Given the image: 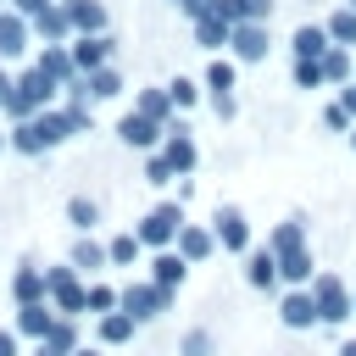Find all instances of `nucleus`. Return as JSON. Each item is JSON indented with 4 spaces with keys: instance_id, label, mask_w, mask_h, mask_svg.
Instances as JSON below:
<instances>
[{
    "instance_id": "nucleus-23",
    "label": "nucleus",
    "mask_w": 356,
    "mask_h": 356,
    "mask_svg": "<svg viewBox=\"0 0 356 356\" xmlns=\"http://www.w3.org/2000/svg\"><path fill=\"white\" fill-rule=\"evenodd\" d=\"M211 11H222V17H234V22H267V17H273V0H217Z\"/></svg>"
},
{
    "instance_id": "nucleus-11",
    "label": "nucleus",
    "mask_w": 356,
    "mask_h": 356,
    "mask_svg": "<svg viewBox=\"0 0 356 356\" xmlns=\"http://www.w3.org/2000/svg\"><path fill=\"white\" fill-rule=\"evenodd\" d=\"M72 61H78V72L106 67V61H111V39H106V33H78V39H72Z\"/></svg>"
},
{
    "instance_id": "nucleus-44",
    "label": "nucleus",
    "mask_w": 356,
    "mask_h": 356,
    "mask_svg": "<svg viewBox=\"0 0 356 356\" xmlns=\"http://www.w3.org/2000/svg\"><path fill=\"white\" fill-rule=\"evenodd\" d=\"M11 89H17V83H11V78H6V72H0V106H6V100H11Z\"/></svg>"
},
{
    "instance_id": "nucleus-13",
    "label": "nucleus",
    "mask_w": 356,
    "mask_h": 356,
    "mask_svg": "<svg viewBox=\"0 0 356 356\" xmlns=\"http://www.w3.org/2000/svg\"><path fill=\"white\" fill-rule=\"evenodd\" d=\"M56 312L44 306V300H33V306H17V334H28V339H50L56 334Z\"/></svg>"
},
{
    "instance_id": "nucleus-1",
    "label": "nucleus",
    "mask_w": 356,
    "mask_h": 356,
    "mask_svg": "<svg viewBox=\"0 0 356 356\" xmlns=\"http://www.w3.org/2000/svg\"><path fill=\"white\" fill-rule=\"evenodd\" d=\"M61 139H72V117H67V111H39V117H28V122L11 128V145H17L22 156H39V150H50V145H61Z\"/></svg>"
},
{
    "instance_id": "nucleus-25",
    "label": "nucleus",
    "mask_w": 356,
    "mask_h": 356,
    "mask_svg": "<svg viewBox=\"0 0 356 356\" xmlns=\"http://www.w3.org/2000/svg\"><path fill=\"white\" fill-rule=\"evenodd\" d=\"M134 334H139V317H128V312H106L100 317V339L106 345H128Z\"/></svg>"
},
{
    "instance_id": "nucleus-26",
    "label": "nucleus",
    "mask_w": 356,
    "mask_h": 356,
    "mask_svg": "<svg viewBox=\"0 0 356 356\" xmlns=\"http://www.w3.org/2000/svg\"><path fill=\"white\" fill-rule=\"evenodd\" d=\"M106 261H111V250H106V245H95L89 234H83V239L72 245V267H78V273H100Z\"/></svg>"
},
{
    "instance_id": "nucleus-34",
    "label": "nucleus",
    "mask_w": 356,
    "mask_h": 356,
    "mask_svg": "<svg viewBox=\"0 0 356 356\" xmlns=\"http://www.w3.org/2000/svg\"><path fill=\"white\" fill-rule=\"evenodd\" d=\"M295 83H300V89H323V83H328V72H323V56H312V61H295Z\"/></svg>"
},
{
    "instance_id": "nucleus-14",
    "label": "nucleus",
    "mask_w": 356,
    "mask_h": 356,
    "mask_svg": "<svg viewBox=\"0 0 356 356\" xmlns=\"http://www.w3.org/2000/svg\"><path fill=\"white\" fill-rule=\"evenodd\" d=\"M195 39H200V50H222V44L234 39V17H222V11L195 17Z\"/></svg>"
},
{
    "instance_id": "nucleus-6",
    "label": "nucleus",
    "mask_w": 356,
    "mask_h": 356,
    "mask_svg": "<svg viewBox=\"0 0 356 356\" xmlns=\"http://www.w3.org/2000/svg\"><path fill=\"white\" fill-rule=\"evenodd\" d=\"M117 139L134 145V150H156V145H167V128H161L156 117H145V111H128V117L117 122Z\"/></svg>"
},
{
    "instance_id": "nucleus-45",
    "label": "nucleus",
    "mask_w": 356,
    "mask_h": 356,
    "mask_svg": "<svg viewBox=\"0 0 356 356\" xmlns=\"http://www.w3.org/2000/svg\"><path fill=\"white\" fill-rule=\"evenodd\" d=\"M339 356H356V339H345V345H339Z\"/></svg>"
},
{
    "instance_id": "nucleus-24",
    "label": "nucleus",
    "mask_w": 356,
    "mask_h": 356,
    "mask_svg": "<svg viewBox=\"0 0 356 356\" xmlns=\"http://www.w3.org/2000/svg\"><path fill=\"white\" fill-rule=\"evenodd\" d=\"M278 256H289V250H300L306 245V217H284L278 228H273V239H267Z\"/></svg>"
},
{
    "instance_id": "nucleus-17",
    "label": "nucleus",
    "mask_w": 356,
    "mask_h": 356,
    "mask_svg": "<svg viewBox=\"0 0 356 356\" xmlns=\"http://www.w3.org/2000/svg\"><path fill=\"white\" fill-rule=\"evenodd\" d=\"M150 278H156V284H167V289H178V284L189 278V256H178V250H156Z\"/></svg>"
},
{
    "instance_id": "nucleus-36",
    "label": "nucleus",
    "mask_w": 356,
    "mask_h": 356,
    "mask_svg": "<svg viewBox=\"0 0 356 356\" xmlns=\"http://www.w3.org/2000/svg\"><path fill=\"white\" fill-rule=\"evenodd\" d=\"M172 178H178V167H172V161H167V156H161V150H156V156H150V161H145V184H156V189H167V184H172Z\"/></svg>"
},
{
    "instance_id": "nucleus-15",
    "label": "nucleus",
    "mask_w": 356,
    "mask_h": 356,
    "mask_svg": "<svg viewBox=\"0 0 356 356\" xmlns=\"http://www.w3.org/2000/svg\"><path fill=\"white\" fill-rule=\"evenodd\" d=\"M289 50H295V61H312V56H328L334 44H328V28L300 22V28H295V39H289Z\"/></svg>"
},
{
    "instance_id": "nucleus-28",
    "label": "nucleus",
    "mask_w": 356,
    "mask_h": 356,
    "mask_svg": "<svg viewBox=\"0 0 356 356\" xmlns=\"http://www.w3.org/2000/svg\"><path fill=\"white\" fill-rule=\"evenodd\" d=\"M139 111L156 117L161 128H172V122H167V117H172V95H167V89H139Z\"/></svg>"
},
{
    "instance_id": "nucleus-41",
    "label": "nucleus",
    "mask_w": 356,
    "mask_h": 356,
    "mask_svg": "<svg viewBox=\"0 0 356 356\" xmlns=\"http://www.w3.org/2000/svg\"><path fill=\"white\" fill-rule=\"evenodd\" d=\"M323 122H328V128H356V122H350V106H345V100H334V106L323 111Z\"/></svg>"
},
{
    "instance_id": "nucleus-33",
    "label": "nucleus",
    "mask_w": 356,
    "mask_h": 356,
    "mask_svg": "<svg viewBox=\"0 0 356 356\" xmlns=\"http://www.w3.org/2000/svg\"><path fill=\"white\" fill-rule=\"evenodd\" d=\"M323 72H328V83H345V78H350V44H334V50L323 56Z\"/></svg>"
},
{
    "instance_id": "nucleus-20",
    "label": "nucleus",
    "mask_w": 356,
    "mask_h": 356,
    "mask_svg": "<svg viewBox=\"0 0 356 356\" xmlns=\"http://www.w3.org/2000/svg\"><path fill=\"white\" fill-rule=\"evenodd\" d=\"M67 17L78 33H106V6L100 0H67Z\"/></svg>"
},
{
    "instance_id": "nucleus-10",
    "label": "nucleus",
    "mask_w": 356,
    "mask_h": 356,
    "mask_svg": "<svg viewBox=\"0 0 356 356\" xmlns=\"http://www.w3.org/2000/svg\"><path fill=\"white\" fill-rule=\"evenodd\" d=\"M228 44H234L239 61H261L273 39H267V22H234V39H228Z\"/></svg>"
},
{
    "instance_id": "nucleus-38",
    "label": "nucleus",
    "mask_w": 356,
    "mask_h": 356,
    "mask_svg": "<svg viewBox=\"0 0 356 356\" xmlns=\"http://www.w3.org/2000/svg\"><path fill=\"white\" fill-rule=\"evenodd\" d=\"M167 95H172V106H178V111L200 100V89H195V78H172V83H167Z\"/></svg>"
},
{
    "instance_id": "nucleus-46",
    "label": "nucleus",
    "mask_w": 356,
    "mask_h": 356,
    "mask_svg": "<svg viewBox=\"0 0 356 356\" xmlns=\"http://www.w3.org/2000/svg\"><path fill=\"white\" fill-rule=\"evenodd\" d=\"M72 356H100V350H72Z\"/></svg>"
},
{
    "instance_id": "nucleus-49",
    "label": "nucleus",
    "mask_w": 356,
    "mask_h": 356,
    "mask_svg": "<svg viewBox=\"0 0 356 356\" xmlns=\"http://www.w3.org/2000/svg\"><path fill=\"white\" fill-rule=\"evenodd\" d=\"M350 6H356V0H350Z\"/></svg>"
},
{
    "instance_id": "nucleus-42",
    "label": "nucleus",
    "mask_w": 356,
    "mask_h": 356,
    "mask_svg": "<svg viewBox=\"0 0 356 356\" xmlns=\"http://www.w3.org/2000/svg\"><path fill=\"white\" fill-rule=\"evenodd\" d=\"M11 6H17L22 17H39V11H44V6H56V0H11Z\"/></svg>"
},
{
    "instance_id": "nucleus-27",
    "label": "nucleus",
    "mask_w": 356,
    "mask_h": 356,
    "mask_svg": "<svg viewBox=\"0 0 356 356\" xmlns=\"http://www.w3.org/2000/svg\"><path fill=\"white\" fill-rule=\"evenodd\" d=\"M33 28H39L44 39H67V33H72V17H67V6H44V11L33 17Z\"/></svg>"
},
{
    "instance_id": "nucleus-2",
    "label": "nucleus",
    "mask_w": 356,
    "mask_h": 356,
    "mask_svg": "<svg viewBox=\"0 0 356 356\" xmlns=\"http://www.w3.org/2000/svg\"><path fill=\"white\" fill-rule=\"evenodd\" d=\"M50 100H56V78L33 67V72H22V78H17V89H11V100H6V111H11L17 122H28V117H39Z\"/></svg>"
},
{
    "instance_id": "nucleus-22",
    "label": "nucleus",
    "mask_w": 356,
    "mask_h": 356,
    "mask_svg": "<svg viewBox=\"0 0 356 356\" xmlns=\"http://www.w3.org/2000/svg\"><path fill=\"white\" fill-rule=\"evenodd\" d=\"M278 273H284V278H289L295 289H312V278H317V273H312V250L300 245V250H289V256H278Z\"/></svg>"
},
{
    "instance_id": "nucleus-47",
    "label": "nucleus",
    "mask_w": 356,
    "mask_h": 356,
    "mask_svg": "<svg viewBox=\"0 0 356 356\" xmlns=\"http://www.w3.org/2000/svg\"><path fill=\"white\" fill-rule=\"evenodd\" d=\"M0 145H11V139H6V134H0Z\"/></svg>"
},
{
    "instance_id": "nucleus-29",
    "label": "nucleus",
    "mask_w": 356,
    "mask_h": 356,
    "mask_svg": "<svg viewBox=\"0 0 356 356\" xmlns=\"http://www.w3.org/2000/svg\"><path fill=\"white\" fill-rule=\"evenodd\" d=\"M67 222H72L78 234H89V228L100 222V206H95L89 195H72V200H67Z\"/></svg>"
},
{
    "instance_id": "nucleus-9",
    "label": "nucleus",
    "mask_w": 356,
    "mask_h": 356,
    "mask_svg": "<svg viewBox=\"0 0 356 356\" xmlns=\"http://www.w3.org/2000/svg\"><path fill=\"white\" fill-rule=\"evenodd\" d=\"M284 273H278V250L273 245H261V250H245V284L250 289H273Z\"/></svg>"
},
{
    "instance_id": "nucleus-37",
    "label": "nucleus",
    "mask_w": 356,
    "mask_h": 356,
    "mask_svg": "<svg viewBox=\"0 0 356 356\" xmlns=\"http://www.w3.org/2000/svg\"><path fill=\"white\" fill-rule=\"evenodd\" d=\"M111 306H122V295H117V289H106V284H89V312H95V317H106Z\"/></svg>"
},
{
    "instance_id": "nucleus-30",
    "label": "nucleus",
    "mask_w": 356,
    "mask_h": 356,
    "mask_svg": "<svg viewBox=\"0 0 356 356\" xmlns=\"http://www.w3.org/2000/svg\"><path fill=\"white\" fill-rule=\"evenodd\" d=\"M50 300H56V312H61V317H78V312H89V289H83L78 278H72L67 289H56Z\"/></svg>"
},
{
    "instance_id": "nucleus-32",
    "label": "nucleus",
    "mask_w": 356,
    "mask_h": 356,
    "mask_svg": "<svg viewBox=\"0 0 356 356\" xmlns=\"http://www.w3.org/2000/svg\"><path fill=\"white\" fill-rule=\"evenodd\" d=\"M328 39L334 44H356V6H345V11L328 17Z\"/></svg>"
},
{
    "instance_id": "nucleus-7",
    "label": "nucleus",
    "mask_w": 356,
    "mask_h": 356,
    "mask_svg": "<svg viewBox=\"0 0 356 356\" xmlns=\"http://www.w3.org/2000/svg\"><path fill=\"white\" fill-rule=\"evenodd\" d=\"M211 234H217V245H222V250H234V256H245V250H250V222H245V211H239V206H217Z\"/></svg>"
},
{
    "instance_id": "nucleus-21",
    "label": "nucleus",
    "mask_w": 356,
    "mask_h": 356,
    "mask_svg": "<svg viewBox=\"0 0 356 356\" xmlns=\"http://www.w3.org/2000/svg\"><path fill=\"white\" fill-rule=\"evenodd\" d=\"M211 250H217V234H206V228L184 222V234H178V256H189V261H206Z\"/></svg>"
},
{
    "instance_id": "nucleus-16",
    "label": "nucleus",
    "mask_w": 356,
    "mask_h": 356,
    "mask_svg": "<svg viewBox=\"0 0 356 356\" xmlns=\"http://www.w3.org/2000/svg\"><path fill=\"white\" fill-rule=\"evenodd\" d=\"M11 295H17V306H33V300H50V284H44V267H17V278H11Z\"/></svg>"
},
{
    "instance_id": "nucleus-40",
    "label": "nucleus",
    "mask_w": 356,
    "mask_h": 356,
    "mask_svg": "<svg viewBox=\"0 0 356 356\" xmlns=\"http://www.w3.org/2000/svg\"><path fill=\"white\" fill-rule=\"evenodd\" d=\"M72 278H78V267H72V261H67V267H44V284H50V295H56V289H67Z\"/></svg>"
},
{
    "instance_id": "nucleus-18",
    "label": "nucleus",
    "mask_w": 356,
    "mask_h": 356,
    "mask_svg": "<svg viewBox=\"0 0 356 356\" xmlns=\"http://www.w3.org/2000/svg\"><path fill=\"white\" fill-rule=\"evenodd\" d=\"M28 50V22H22V11H0V56L11 61V56H22Z\"/></svg>"
},
{
    "instance_id": "nucleus-12",
    "label": "nucleus",
    "mask_w": 356,
    "mask_h": 356,
    "mask_svg": "<svg viewBox=\"0 0 356 356\" xmlns=\"http://www.w3.org/2000/svg\"><path fill=\"white\" fill-rule=\"evenodd\" d=\"M161 156L178 167V178H184V172H195L200 150H195V139H189V128H184V122H178V128H167V145H161Z\"/></svg>"
},
{
    "instance_id": "nucleus-3",
    "label": "nucleus",
    "mask_w": 356,
    "mask_h": 356,
    "mask_svg": "<svg viewBox=\"0 0 356 356\" xmlns=\"http://www.w3.org/2000/svg\"><path fill=\"white\" fill-rule=\"evenodd\" d=\"M150 250H167V245H178V234H184V200H161L156 211H145L139 217V228H134Z\"/></svg>"
},
{
    "instance_id": "nucleus-31",
    "label": "nucleus",
    "mask_w": 356,
    "mask_h": 356,
    "mask_svg": "<svg viewBox=\"0 0 356 356\" xmlns=\"http://www.w3.org/2000/svg\"><path fill=\"white\" fill-rule=\"evenodd\" d=\"M106 250H111V267H134V261H139V250H145V239H139V234H117Z\"/></svg>"
},
{
    "instance_id": "nucleus-39",
    "label": "nucleus",
    "mask_w": 356,
    "mask_h": 356,
    "mask_svg": "<svg viewBox=\"0 0 356 356\" xmlns=\"http://www.w3.org/2000/svg\"><path fill=\"white\" fill-rule=\"evenodd\" d=\"M178 350H184V356H211V334H206V328H189Z\"/></svg>"
},
{
    "instance_id": "nucleus-19",
    "label": "nucleus",
    "mask_w": 356,
    "mask_h": 356,
    "mask_svg": "<svg viewBox=\"0 0 356 356\" xmlns=\"http://www.w3.org/2000/svg\"><path fill=\"white\" fill-rule=\"evenodd\" d=\"M72 95H89V100H111V95H122V78H117L111 67H95V72H83V83H78Z\"/></svg>"
},
{
    "instance_id": "nucleus-5",
    "label": "nucleus",
    "mask_w": 356,
    "mask_h": 356,
    "mask_svg": "<svg viewBox=\"0 0 356 356\" xmlns=\"http://www.w3.org/2000/svg\"><path fill=\"white\" fill-rule=\"evenodd\" d=\"M312 295H317V312H323V323H345L350 312H356V295L334 278V273H317L312 278Z\"/></svg>"
},
{
    "instance_id": "nucleus-8",
    "label": "nucleus",
    "mask_w": 356,
    "mask_h": 356,
    "mask_svg": "<svg viewBox=\"0 0 356 356\" xmlns=\"http://www.w3.org/2000/svg\"><path fill=\"white\" fill-rule=\"evenodd\" d=\"M278 317H284V328H312V323H323L312 289H289V295L278 300Z\"/></svg>"
},
{
    "instance_id": "nucleus-35",
    "label": "nucleus",
    "mask_w": 356,
    "mask_h": 356,
    "mask_svg": "<svg viewBox=\"0 0 356 356\" xmlns=\"http://www.w3.org/2000/svg\"><path fill=\"white\" fill-rule=\"evenodd\" d=\"M206 89L222 100V95L234 89V61H211V67H206Z\"/></svg>"
},
{
    "instance_id": "nucleus-4",
    "label": "nucleus",
    "mask_w": 356,
    "mask_h": 356,
    "mask_svg": "<svg viewBox=\"0 0 356 356\" xmlns=\"http://www.w3.org/2000/svg\"><path fill=\"white\" fill-rule=\"evenodd\" d=\"M167 306H172V289H167V284H156V278H150V284H128V289H122V312H128V317H139V323L161 317Z\"/></svg>"
},
{
    "instance_id": "nucleus-48",
    "label": "nucleus",
    "mask_w": 356,
    "mask_h": 356,
    "mask_svg": "<svg viewBox=\"0 0 356 356\" xmlns=\"http://www.w3.org/2000/svg\"><path fill=\"white\" fill-rule=\"evenodd\" d=\"M350 145H356V128H350Z\"/></svg>"
},
{
    "instance_id": "nucleus-43",
    "label": "nucleus",
    "mask_w": 356,
    "mask_h": 356,
    "mask_svg": "<svg viewBox=\"0 0 356 356\" xmlns=\"http://www.w3.org/2000/svg\"><path fill=\"white\" fill-rule=\"evenodd\" d=\"M0 356H17V334L11 328H0Z\"/></svg>"
}]
</instances>
